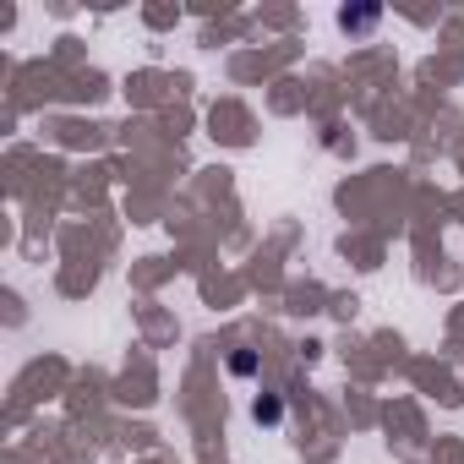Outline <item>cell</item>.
Returning a JSON list of instances; mask_svg holds the SVG:
<instances>
[{
    "label": "cell",
    "instance_id": "6da1fadb",
    "mask_svg": "<svg viewBox=\"0 0 464 464\" xmlns=\"http://www.w3.org/2000/svg\"><path fill=\"white\" fill-rule=\"evenodd\" d=\"M377 17H382L377 6H344V12H339V28H344V34H361V28H372Z\"/></svg>",
    "mask_w": 464,
    "mask_h": 464
},
{
    "label": "cell",
    "instance_id": "7a4b0ae2",
    "mask_svg": "<svg viewBox=\"0 0 464 464\" xmlns=\"http://www.w3.org/2000/svg\"><path fill=\"white\" fill-rule=\"evenodd\" d=\"M279 415H285L279 399H257V420H279Z\"/></svg>",
    "mask_w": 464,
    "mask_h": 464
},
{
    "label": "cell",
    "instance_id": "3957f363",
    "mask_svg": "<svg viewBox=\"0 0 464 464\" xmlns=\"http://www.w3.org/2000/svg\"><path fill=\"white\" fill-rule=\"evenodd\" d=\"M229 372H236V377H252V372H257V355H236V361H229Z\"/></svg>",
    "mask_w": 464,
    "mask_h": 464
}]
</instances>
